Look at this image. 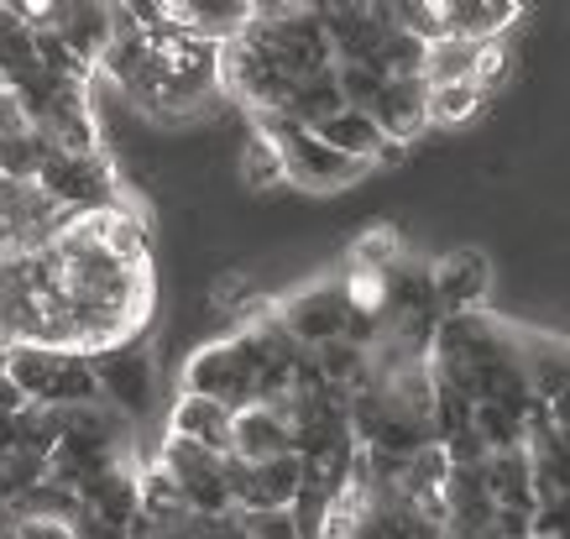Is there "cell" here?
Returning a JSON list of instances; mask_svg holds the SVG:
<instances>
[{
	"label": "cell",
	"mask_w": 570,
	"mask_h": 539,
	"mask_svg": "<svg viewBox=\"0 0 570 539\" xmlns=\"http://www.w3.org/2000/svg\"><path fill=\"white\" fill-rule=\"evenodd\" d=\"M314 137L325 141L330 153H341L351 157V163H362V168H372L377 163V153L387 147V137L377 131V121L366 116V110H341V116H330Z\"/></svg>",
	"instance_id": "cell-11"
},
{
	"label": "cell",
	"mask_w": 570,
	"mask_h": 539,
	"mask_svg": "<svg viewBox=\"0 0 570 539\" xmlns=\"http://www.w3.org/2000/svg\"><path fill=\"white\" fill-rule=\"evenodd\" d=\"M351 310H356V304H351L346 278H320V283L294 288V294L273 310V320L283 325V335H288L298 351H314V346H330V341H346Z\"/></svg>",
	"instance_id": "cell-2"
},
{
	"label": "cell",
	"mask_w": 570,
	"mask_h": 539,
	"mask_svg": "<svg viewBox=\"0 0 570 539\" xmlns=\"http://www.w3.org/2000/svg\"><path fill=\"white\" fill-rule=\"evenodd\" d=\"M424 105H430V85H424V79H387V85H382V95H377V105H372L366 116L377 121V131L387 141L409 147L414 137H424V131H430Z\"/></svg>",
	"instance_id": "cell-6"
},
{
	"label": "cell",
	"mask_w": 570,
	"mask_h": 539,
	"mask_svg": "<svg viewBox=\"0 0 570 539\" xmlns=\"http://www.w3.org/2000/svg\"><path fill=\"white\" fill-rule=\"evenodd\" d=\"M487 105V95L476 85H440L430 89V105H424V116H430V126H466L476 110Z\"/></svg>",
	"instance_id": "cell-16"
},
{
	"label": "cell",
	"mask_w": 570,
	"mask_h": 539,
	"mask_svg": "<svg viewBox=\"0 0 570 539\" xmlns=\"http://www.w3.org/2000/svg\"><path fill=\"white\" fill-rule=\"evenodd\" d=\"M236 519H242L246 539H304L288 508H273V513H236Z\"/></svg>",
	"instance_id": "cell-19"
},
{
	"label": "cell",
	"mask_w": 570,
	"mask_h": 539,
	"mask_svg": "<svg viewBox=\"0 0 570 539\" xmlns=\"http://www.w3.org/2000/svg\"><path fill=\"white\" fill-rule=\"evenodd\" d=\"M445 37H466V42H502V32L523 17L513 0H440Z\"/></svg>",
	"instance_id": "cell-10"
},
{
	"label": "cell",
	"mask_w": 570,
	"mask_h": 539,
	"mask_svg": "<svg viewBox=\"0 0 570 539\" xmlns=\"http://www.w3.org/2000/svg\"><path fill=\"white\" fill-rule=\"evenodd\" d=\"M6 539H73L63 519H11Z\"/></svg>",
	"instance_id": "cell-21"
},
{
	"label": "cell",
	"mask_w": 570,
	"mask_h": 539,
	"mask_svg": "<svg viewBox=\"0 0 570 539\" xmlns=\"http://www.w3.org/2000/svg\"><path fill=\"white\" fill-rule=\"evenodd\" d=\"M534 539H560V535H534Z\"/></svg>",
	"instance_id": "cell-24"
},
{
	"label": "cell",
	"mask_w": 570,
	"mask_h": 539,
	"mask_svg": "<svg viewBox=\"0 0 570 539\" xmlns=\"http://www.w3.org/2000/svg\"><path fill=\"white\" fill-rule=\"evenodd\" d=\"M397 257H403V242H397L393 226L366 231L362 242L351 246V262H356V273H393Z\"/></svg>",
	"instance_id": "cell-17"
},
{
	"label": "cell",
	"mask_w": 570,
	"mask_h": 539,
	"mask_svg": "<svg viewBox=\"0 0 570 539\" xmlns=\"http://www.w3.org/2000/svg\"><path fill=\"white\" fill-rule=\"evenodd\" d=\"M230 409L215 399H199V393H178L174 409H168V435L194 440L215 455H230Z\"/></svg>",
	"instance_id": "cell-9"
},
{
	"label": "cell",
	"mask_w": 570,
	"mask_h": 539,
	"mask_svg": "<svg viewBox=\"0 0 570 539\" xmlns=\"http://www.w3.org/2000/svg\"><path fill=\"white\" fill-rule=\"evenodd\" d=\"M335 85H341L346 110H372L387 79H382L377 69H362V63H335Z\"/></svg>",
	"instance_id": "cell-18"
},
{
	"label": "cell",
	"mask_w": 570,
	"mask_h": 539,
	"mask_svg": "<svg viewBox=\"0 0 570 539\" xmlns=\"http://www.w3.org/2000/svg\"><path fill=\"white\" fill-rule=\"evenodd\" d=\"M445 539H498L492 529H445Z\"/></svg>",
	"instance_id": "cell-23"
},
{
	"label": "cell",
	"mask_w": 570,
	"mask_h": 539,
	"mask_svg": "<svg viewBox=\"0 0 570 539\" xmlns=\"http://www.w3.org/2000/svg\"><path fill=\"white\" fill-rule=\"evenodd\" d=\"M236 178H242L252 194H267L277 189V184H288V168H283V147H277L267 131H246L242 153H236Z\"/></svg>",
	"instance_id": "cell-15"
},
{
	"label": "cell",
	"mask_w": 570,
	"mask_h": 539,
	"mask_svg": "<svg viewBox=\"0 0 570 539\" xmlns=\"http://www.w3.org/2000/svg\"><path fill=\"white\" fill-rule=\"evenodd\" d=\"M252 126L257 131H267V137L283 147V168H288V184H298V189H314V194H330V189H351V184H362L372 168H362V163H351V157L330 153L325 141L314 137V131H304L298 121H288L283 110H273V116H252Z\"/></svg>",
	"instance_id": "cell-1"
},
{
	"label": "cell",
	"mask_w": 570,
	"mask_h": 539,
	"mask_svg": "<svg viewBox=\"0 0 570 539\" xmlns=\"http://www.w3.org/2000/svg\"><path fill=\"white\" fill-rule=\"evenodd\" d=\"M487 288H492V262L482 246H455L430 267V298L434 314H471L482 310Z\"/></svg>",
	"instance_id": "cell-4"
},
{
	"label": "cell",
	"mask_w": 570,
	"mask_h": 539,
	"mask_svg": "<svg viewBox=\"0 0 570 539\" xmlns=\"http://www.w3.org/2000/svg\"><path fill=\"white\" fill-rule=\"evenodd\" d=\"M27 131H37L32 116H27V105H21L17 89H0V141L6 137H27Z\"/></svg>",
	"instance_id": "cell-20"
},
{
	"label": "cell",
	"mask_w": 570,
	"mask_h": 539,
	"mask_svg": "<svg viewBox=\"0 0 570 539\" xmlns=\"http://www.w3.org/2000/svg\"><path fill=\"white\" fill-rule=\"evenodd\" d=\"M89 372H95V383H100V403L105 409H116L126 424H137V419L153 414V399H157L153 346L126 341V346L95 351V356H89Z\"/></svg>",
	"instance_id": "cell-3"
},
{
	"label": "cell",
	"mask_w": 570,
	"mask_h": 539,
	"mask_svg": "<svg viewBox=\"0 0 570 539\" xmlns=\"http://www.w3.org/2000/svg\"><path fill=\"white\" fill-rule=\"evenodd\" d=\"M487 492L498 508H529L534 513V477H529V451L513 445V451H492L482 461Z\"/></svg>",
	"instance_id": "cell-12"
},
{
	"label": "cell",
	"mask_w": 570,
	"mask_h": 539,
	"mask_svg": "<svg viewBox=\"0 0 570 539\" xmlns=\"http://www.w3.org/2000/svg\"><path fill=\"white\" fill-rule=\"evenodd\" d=\"M341 110H346V100H341L335 69L314 74V79H298L294 95H288V105H283V116H288V121H298L304 131H320V126H325L330 116H341Z\"/></svg>",
	"instance_id": "cell-14"
},
{
	"label": "cell",
	"mask_w": 570,
	"mask_h": 539,
	"mask_svg": "<svg viewBox=\"0 0 570 539\" xmlns=\"http://www.w3.org/2000/svg\"><path fill=\"white\" fill-rule=\"evenodd\" d=\"M482 48H487V42L440 37V42H430V48H424V69H419V79H424L430 89H440V85H466V79H476Z\"/></svg>",
	"instance_id": "cell-13"
},
{
	"label": "cell",
	"mask_w": 570,
	"mask_h": 539,
	"mask_svg": "<svg viewBox=\"0 0 570 539\" xmlns=\"http://www.w3.org/2000/svg\"><path fill=\"white\" fill-rule=\"evenodd\" d=\"M230 455L246 461V467H262V461H277V455H294V430L288 419L273 414L267 403H246L230 419Z\"/></svg>",
	"instance_id": "cell-5"
},
{
	"label": "cell",
	"mask_w": 570,
	"mask_h": 539,
	"mask_svg": "<svg viewBox=\"0 0 570 539\" xmlns=\"http://www.w3.org/2000/svg\"><path fill=\"white\" fill-rule=\"evenodd\" d=\"M48 32H58V42L73 52L79 69L95 74V63L110 48V6H85V0L79 6H52Z\"/></svg>",
	"instance_id": "cell-8"
},
{
	"label": "cell",
	"mask_w": 570,
	"mask_h": 539,
	"mask_svg": "<svg viewBox=\"0 0 570 539\" xmlns=\"http://www.w3.org/2000/svg\"><path fill=\"white\" fill-rule=\"evenodd\" d=\"M544 419H550L554 430H566V435H570V393H560L554 403H544Z\"/></svg>",
	"instance_id": "cell-22"
},
{
	"label": "cell",
	"mask_w": 570,
	"mask_h": 539,
	"mask_svg": "<svg viewBox=\"0 0 570 539\" xmlns=\"http://www.w3.org/2000/svg\"><path fill=\"white\" fill-rule=\"evenodd\" d=\"M519 362H523V378H529V399H534L539 409L554 403L560 393H570V341L544 335V331H523Z\"/></svg>",
	"instance_id": "cell-7"
}]
</instances>
